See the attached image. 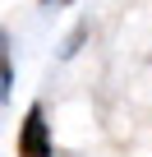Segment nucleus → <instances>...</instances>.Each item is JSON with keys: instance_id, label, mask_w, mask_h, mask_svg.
<instances>
[{"instance_id": "obj_1", "label": "nucleus", "mask_w": 152, "mask_h": 157, "mask_svg": "<svg viewBox=\"0 0 152 157\" xmlns=\"http://www.w3.org/2000/svg\"><path fill=\"white\" fill-rule=\"evenodd\" d=\"M51 125H46V106L32 102L23 125H19V157H51Z\"/></svg>"}, {"instance_id": "obj_2", "label": "nucleus", "mask_w": 152, "mask_h": 157, "mask_svg": "<svg viewBox=\"0 0 152 157\" xmlns=\"http://www.w3.org/2000/svg\"><path fill=\"white\" fill-rule=\"evenodd\" d=\"M9 88H14V65H9L5 42H0V102H9Z\"/></svg>"}, {"instance_id": "obj_3", "label": "nucleus", "mask_w": 152, "mask_h": 157, "mask_svg": "<svg viewBox=\"0 0 152 157\" xmlns=\"http://www.w3.org/2000/svg\"><path fill=\"white\" fill-rule=\"evenodd\" d=\"M46 5H69V0H46Z\"/></svg>"}]
</instances>
